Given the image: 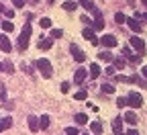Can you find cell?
I'll return each mask as SVG.
<instances>
[{"label": "cell", "instance_id": "cell-1", "mask_svg": "<svg viewBox=\"0 0 147 135\" xmlns=\"http://www.w3.org/2000/svg\"><path fill=\"white\" fill-rule=\"evenodd\" d=\"M31 23H25V27H23V31H21V37H18V49L21 51H25L27 47H29V39H31Z\"/></svg>", "mask_w": 147, "mask_h": 135}, {"label": "cell", "instance_id": "cell-2", "mask_svg": "<svg viewBox=\"0 0 147 135\" xmlns=\"http://www.w3.org/2000/svg\"><path fill=\"white\" fill-rule=\"evenodd\" d=\"M37 70L41 72L43 78H51V74H53V68H51V62L45 60V57H41V60H37Z\"/></svg>", "mask_w": 147, "mask_h": 135}, {"label": "cell", "instance_id": "cell-3", "mask_svg": "<svg viewBox=\"0 0 147 135\" xmlns=\"http://www.w3.org/2000/svg\"><path fill=\"white\" fill-rule=\"evenodd\" d=\"M94 12V21H92V31H102L104 29V18H102V12L98 8L92 10Z\"/></svg>", "mask_w": 147, "mask_h": 135}, {"label": "cell", "instance_id": "cell-4", "mask_svg": "<svg viewBox=\"0 0 147 135\" xmlns=\"http://www.w3.org/2000/svg\"><path fill=\"white\" fill-rule=\"evenodd\" d=\"M143 104V98H141V94L139 92H131L127 96V107H133V109H139Z\"/></svg>", "mask_w": 147, "mask_h": 135}, {"label": "cell", "instance_id": "cell-5", "mask_svg": "<svg viewBox=\"0 0 147 135\" xmlns=\"http://www.w3.org/2000/svg\"><path fill=\"white\" fill-rule=\"evenodd\" d=\"M69 53H71V57H74V60H76L78 64H82V62L86 60V53H84V51H82L78 45H74V43L69 45Z\"/></svg>", "mask_w": 147, "mask_h": 135}, {"label": "cell", "instance_id": "cell-6", "mask_svg": "<svg viewBox=\"0 0 147 135\" xmlns=\"http://www.w3.org/2000/svg\"><path fill=\"white\" fill-rule=\"evenodd\" d=\"M98 43H102L106 49H110V47L117 45V37H115V35H104V37H100V39H98Z\"/></svg>", "mask_w": 147, "mask_h": 135}, {"label": "cell", "instance_id": "cell-7", "mask_svg": "<svg viewBox=\"0 0 147 135\" xmlns=\"http://www.w3.org/2000/svg\"><path fill=\"white\" fill-rule=\"evenodd\" d=\"M88 78V70L84 68H78L76 74H74V84H84V80Z\"/></svg>", "mask_w": 147, "mask_h": 135}, {"label": "cell", "instance_id": "cell-8", "mask_svg": "<svg viewBox=\"0 0 147 135\" xmlns=\"http://www.w3.org/2000/svg\"><path fill=\"white\" fill-rule=\"evenodd\" d=\"M131 45L137 49V53L143 57V53H145V43H143V39H139V37H131Z\"/></svg>", "mask_w": 147, "mask_h": 135}, {"label": "cell", "instance_id": "cell-9", "mask_svg": "<svg viewBox=\"0 0 147 135\" xmlns=\"http://www.w3.org/2000/svg\"><path fill=\"white\" fill-rule=\"evenodd\" d=\"M0 49H2L4 53H8V51L12 49V43H10V39H8V35H0Z\"/></svg>", "mask_w": 147, "mask_h": 135}, {"label": "cell", "instance_id": "cell-10", "mask_svg": "<svg viewBox=\"0 0 147 135\" xmlns=\"http://www.w3.org/2000/svg\"><path fill=\"white\" fill-rule=\"evenodd\" d=\"M113 133L115 135H123V119L121 117H115L113 119Z\"/></svg>", "mask_w": 147, "mask_h": 135}, {"label": "cell", "instance_id": "cell-11", "mask_svg": "<svg viewBox=\"0 0 147 135\" xmlns=\"http://www.w3.org/2000/svg\"><path fill=\"white\" fill-rule=\"evenodd\" d=\"M82 35L86 37V39H88L92 45H98V37L94 35V31H92V29H84V31H82Z\"/></svg>", "mask_w": 147, "mask_h": 135}, {"label": "cell", "instance_id": "cell-12", "mask_svg": "<svg viewBox=\"0 0 147 135\" xmlns=\"http://www.w3.org/2000/svg\"><path fill=\"white\" fill-rule=\"evenodd\" d=\"M125 23L129 25V29H131V31H135V33H141V23L137 21V18H127Z\"/></svg>", "mask_w": 147, "mask_h": 135}, {"label": "cell", "instance_id": "cell-13", "mask_svg": "<svg viewBox=\"0 0 147 135\" xmlns=\"http://www.w3.org/2000/svg\"><path fill=\"white\" fill-rule=\"evenodd\" d=\"M51 45H53V39H51V37H41V41H39V49L47 51V49H51Z\"/></svg>", "mask_w": 147, "mask_h": 135}, {"label": "cell", "instance_id": "cell-14", "mask_svg": "<svg viewBox=\"0 0 147 135\" xmlns=\"http://www.w3.org/2000/svg\"><path fill=\"white\" fill-rule=\"evenodd\" d=\"M29 129H31L33 133H37V131H39V119H37V117H33V115L29 117Z\"/></svg>", "mask_w": 147, "mask_h": 135}, {"label": "cell", "instance_id": "cell-15", "mask_svg": "<svg viewBox=\"0 0 147 135\" xmlns=\"http://www.w3.org/2000/svg\"><path fill=\"white\" fill-rule=\"evenodd\" d=\"M10 127H12V119H10V117L0 119V133H2V131H6V129H10Z\"/></svg>", "mask_w": 147, "mask_h": 135}, {"label": "cell", "instance_id": "cell-16", "mask_svg": "<svg viewBox=\"0 0 147 135\" xmlns=\"http://www.w3.org/2000/svg\"><path fill=\"white\" fill-rule=\"evenodd\" d=\"M125 121H127L129 125H135V123H137V115H135L133 111H127V113H125Z\"/></svg>", "mask_w": 147, "mask_h": 135}, {"label": "cell", "instance_id": "cell-17", "mask_svg": "<svg viewBox=\"0 0 147 135\" xmlns=\"http://www.w3.org/2000/svg\"><path fill=\"white\" fill-rule=\"evenodd\" d=\"M98 60H102V62H113L115 55L110 53V51H100V53H98Z\"/></svg>", "mask_w": 147, "mask_h": 135}, {"label": "cell", "instance_id": "cell-18", "mask_svg": "<svg viewBox=\"0 0 147 135\" xmlns=\"http://www.w3.org/2000/svg\"><path fill=\"white\" fill-rule=\"evenodd\" d=\"M90 131L94 133V135H100V133H102V123H100V121H94V123L90 125Z\"/></svg>", "mask_w": 147, "mask_h": 135}, {"label": "cell", "instance_id": "cell-19", "mask_svg": "<svg viewBox=\"0 0 147 135\" xmlns=\"http://www.w3.org/2000/svg\"><path fill=\"white\" fill-rule=\"evenodd\" d=\"M78 2H80V4H82V6H84V8L88 10V12H92V10L96 8V4L92 2V0H78Z\"/></svg>", "mask_w": 147, "mask_h": 135}, {"label": "cell", "instance_id": "cell-20", "mask_svg": "<svg viewBox=\"0 0 147 135\" xmlns=\"http://www.w3.org/2000/svg\"><path fill=\"white\" fill-rule=\"evenodd\" d=\"M100 76V66L98 64H92L90 66V78H98Z\"/></svg>", "mask_w": 147, "mask_h": 135}, {"label": "cell", "instance_id": "cell-21", "mask_svg": "<svg viewBox=\"0 0 147 135\" xmlns=\"http://www.w3.org/2000/svg\"><path fill=\"white\" fill-rule=\"evenodd\" d=\"M74 119H76V123H78V125H86V123H88V115H84V113H78Z\"/></svg>", "mask_w": 147, "mask_h": 135}, {"label": "cell", "instance_id": "cell-22", "mask_svg": "<svg viewBox=\"0 0 147 135\" xmlns=\"http://www.w3.org/2000/svg\"><path fill=\"white\" fill-rule=\"evenodd\" d=\"M49 123H51V121H49V115H43V117L39 119V129H47Z\"/></svg>", "mask_w": 147, "mask_h": 135}, {"label": "cell", "instance_id": "cell-23", "mask_svg": "<svg viewBox=\"0 0 147 135\" xmlns=\"http://www.w3.org/2000/svg\"><path fill=\"white\" fill-rule=\"evenodd\" d=\"M74 98H76V100H86L88 98V92L86 90H78L76 94H74Z\"/></svg>", "mask_w": 147, "mask_h": 135}, {"label": "cell", "instance_id": "cell-24", "mask_svg": "<svg viewBox=\"0 0 147 135\" xmlns=\"http://www.w3.org/2000/svg\"><path fill=\"white\" fill-rule=\"evenodd\" d=\"M100 88H102L104 94H113V92H115V86H113V84H102Z\"/></svg>", "mask_w": 147, "mask_h": 135}, {"label": "cell", "instance_id": "cell-25", "mask_svg": "<svg viewBox=\"0 0 147 135\" xmlns=\"http://www.w3.org/2000/svg\"><path fill=\"white\" fill-rule=\"evenodd\" d=\"M125 68V60H123V57H117V60H115V70H123Z\"/></svg>", "mask_w": 147, "mask_h": 135}, {"label": "cell", "instance_id": "cell-26", "mask_svg": "<svg viewBox=\"0 0 147 135\" xmlns=\"http://www.w3.org/2000/svg\"><path fill=\"white\" fill-rule=\"evenodd\" d=\"M115 21H117V23H119V25H123V23H125V21H127V16H125V14H123V12H117V14H115Z\"/></svg>", "mask_w": 147, "mask_h": 135}, {"label": "cell", "instance_id": "cell-27", "mask_svg": "<svg viewBox=\"0 0 147 135\" xmlns=\"http://www.w3.org/2000/svg\"><path fill=\"white\" fill-rule=\"evenodd\" d=\"M39 25H41L43 29H49V27H51V18H47V16H43V18H41V23H39Z\"/></svg>", "mask_w": 147, "mask_h": 135}, {"label": "cell", "instance_id": "cell-28", "mask_svg": "<svg viewBox=\"0 0 147 135\" xmlns=\"http://www.w3.org/2000/svg\"><path fill=\"white\" fill-rule=\"evenodd\" d=\"M117 107H119V109L127 107V96H119V98H117Z\"/></svg>", "mask_w": 147, "mask_h": 135}, {"label": "cell", "instance_id": "cell-29", "mask_svg": "<svg viewBox=\"0 0 147 135\" xmlns=\"http://www.w3.org/2000/svg\"><path fill=\"white\" fill-rule=\"evenodd\" d=\"M61 35H63V31H61V29H53V31H51V39H59Z\"/></svg>", "mask_w": 147, "mask_h": 135}, {"label": "cell", "instance_id": "cell-30", "mask_svg": "<svg viewBox=\"0 0 147 135\" xmlns=\"http://www.w3.org/2000/svg\"><path fill=\"white\" fill-rule=\"evenodd\" d=\"M2 29H4V31H6V33H10V31H12V29H14V25H12V23H10V21H6V23H2Z\"/></svg>", "mask_w": 147, "mask_h": 135}, {"label": "cell", "instance_id": "cell-31", "mask_svg": "<svg viewBox=\"0 0 147 135\" xmlns=\"http://www.w3.org/2000/svg\"><path fill=\"white\" fill-rule=\"evenodd\" d=\"M63 8H65V10H76L78 6H76V2H65V4H63Z\"/></svg>", "mask_w": 147, "mask_h": 135}, {"label": "cell", "instance_id": "cell-32", "mask_svg": "<svg viewBox=\"0 0 147 135\" xmlns=\"http://www.w3.org/2000/svg\"><path fill=\"white\" fill-rule=\"evenodd\" d=\"M65 135H80V133H78L76 127H67V129H65Z\"/></svg>", "mask_w": 147, "mask_h": 135}, {"label": "cell", "instance_id": "cell-33", "mask_svg": "<svg viewBox=\"0 0 147 135\" xmlns=\"http://www.w3.org/2000/svg\"><path fill=\"white\" fill-rule=\"evenodd\" d=\"M25 2H27V0H12V4H14L16 8H23V6H25Z\"/></svg>", "mask_w": 147, "mask_h": 135}, {"label": "cell", "instance_id": "cell-34", "mask_svg": "<svg viewBox=\"0 0 147 135\" xmlns=\"http://www.w3.org/2000/svg\"><path fill=\"white\" fill-rule=\"evenodd\" d=\"M59 90H61V92H63V94H67V92H69V82H63V84H61V88H59Z\"/></svg>", "mask_w": 147, "mask_h": 135}, {"label": "cell", "instance_id": "cell-35", "mask_svg": "<svg viewBox=\"0 0 147 135\" xmlns=\"http://www.w3.org/2000/svg\"><path fill=\"white\" fill-rule=\"evenodd\" d=\"M4 70H6L8 74H12V70H14V66H12L10 62H6V64H4Z\"/></svg>", "mask_w": 147, "mask_h": 135}, {"label": "cell", "instance_id": "cell-36", "mask_svg": "<svg viewBox=\"0 0 147 135\" xmlns=\"http://www.w3.org/2000/svg\"><path fill=\"white\" fill-rule=\"evenodd\" d=\"M129 57H131V62H141V55H139V53H135V55H129Z\"/></svg>", "mask_w": 147, "mask_h": 135}, {"label": "cell", "instance_id": "cell-37", "mask_svg": "<svg viewBox=\"0 0 147 135\" xmlns=\"http://www.w3.org/2000/svg\"><path fill=\"white\" fill-rule=\"evenodd\" d=\"M4 14H6L8 18H12V16H14V10H8V8H4Z\"/></svg>", "mask_w": 147, "mask_h": 135}, {"label": "cell", "instance_id": "cell-38", "mask_svg": "<svg viewBox=\"0 0 147 135\" xmlns=\"http://www.w3.org/2000/svg\"><path fill=\"white\" fill-rule=\"evenodd\" d=\"M123 55H131V47H123Z\"/></svg>", "mask_w": 147, "mask_h": 135}, {"label": "cell", "instance_id": "cell-39", "mask_svg": "<svg viewBox=\"0 0 147 135\" xmlns=\"http://www.w3.org/2000/svg\"><path fill=\"white\" fill-rule=\"evenodd\" d=\"M125 135H139V131H135V129H129Z\"/></svg>", "mask_w": 147, "mask_h": 135}, {"label": "cell", "instance_id": "cell-40", "mask_svg": "<svg viewBox=\"0 0 147 135\" xmlns=\"http://www.w3.org/2000/svg\"><path fill=\"white\" fill-rule=\"evenodd\" d=\"M141 74H143V78H145V82H147V66H143V70H141Z\"/></svg>", "mask_w": 147, "mask_h": 135}, {"label": "cell", "instance_id": "cell-41", "mask_svg": "<svg viewBox=\"0 0 147 135\" xmlns=\"http://www.w3.org/2000/svg\"><path fill=\"white\" fill-rule=\"evenodd\" d=\"M133 18H137V21H139V18H147V12H145V14H139V12H137Z\"/></svg>", "mask_w": 147, "mask_h": 135}, {"label": "cell", "instance_id": "cell-42", "mask_svg": "<svg viewBox=\"0 0 147 135\" xmlns=\"http://www.w3.org/2000/svg\"><path fill=\"white\" fill-rule=\"evenodd\" d=\"M0 100H4V92L2 90H0Z\"/></svg>", "mask_w": 147, "mask_h": 135}, {"label": "cell", "instance_id": "cell-43", "mask_svg": "<svg viewBox=\"0 0 147 135\" xmlns=\"http://www.w3.org/2000/svg\"><path fill=\"white\" fill-rule=\"evenodd\" d=\"M4 12V4H0V14H2Z\"/></svg>", "mask_w": 147, "mask_h": 135}, {"label": "cell", "instance_id": "cell-44", "mask_svg": "<svg viewBox=\"0 0 147 135\" xmlns=\"http://www.w3.org/2000/svg\"><path fill=\"white\" fill-rule=\"evenodd\" d=\"M2 70H4V64H0V72H2Z\"/></svg>", "mask_w": 147, "mask_h": 135}, {"label": "cell", "instance_id": "cell-45", "mask_svg": "<svg viewBox=\"0 0 147 135\" xmlns=\"http://www.w3.org/2000/svg\"><path fill=\"white\" fill-rule=\"evenodd\" d=\"M143 6H147V0H143Z\"/></svg>", "mask_w": 147, "mask_h": 135}, {"label": "cell", "instance_id": "cell-46", "mask_svg": "<svg viewBox=\"0 0 147 135\" xmlns=\"http://www.w3.org/2000/svg\"><path fill=\"white\" fill-rule=\"evenodd\" d=\"M31 2H39V0H31Z\"/></svg>", "mask_w": 147, "mask_h": 135}, {"label": "cell", "instance_id": "cell-47", "mask_svg": "<svg viewBox=\"0 0 147 135\" xmlns=\"http://www.w3.org/2000/svg\"><path fill=\"white\" fill-rule=\"evenodd\" d=\"M86 135H90V133H86Z\"/></svg>", "mask_w": 147, "mask_h": 135}]
</instances>
